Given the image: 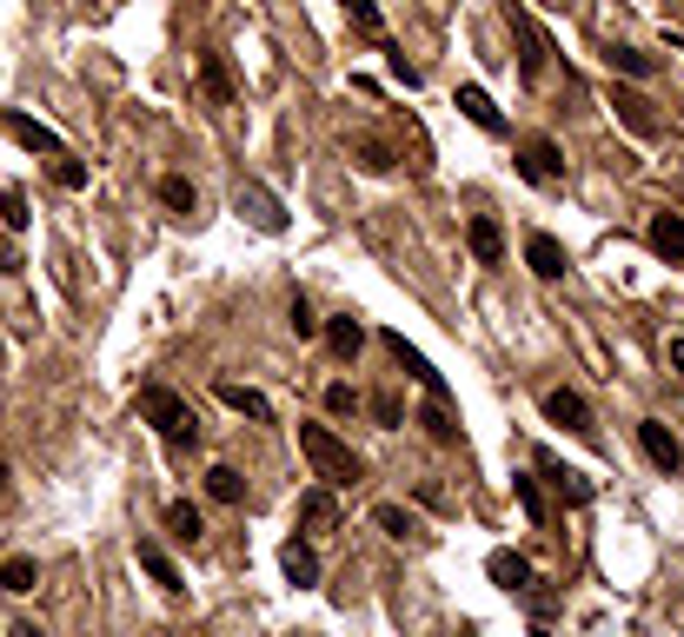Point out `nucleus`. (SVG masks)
I'll use <instances>...</instances> for the list:
<instances>
[{
	"instance_id": "f257e3e1",
	"label": "nucleus",
	"mask_w": 684,
	"mask_h": 637,
	"mask_svg": "<svg viewBox=\"0 0 684 637\" xmlns=\"http://www.w3.org/2000/svg\"><path fill=\"white\" fill-rule=\"evenodd\" d=\"M133 412L166 439V452H186V445H200V425H193V405L173 392V386H140V399H133Z\"/></svg>"
},
{
	"instance_id": "f03ea898",
	"label": "nucleus",
	"mask_w": 684,
	"mask_h": 637,
	"mask_svg": "<svg viewBox=\"0 0 684 637\" xmlns=\"http://www.w3.org/2000/svg\"><path fill=\"white\" fill-rule=\"evenodd\" d=\"M299 452H306V465L319 472V485H359V479H366V459H359L333 425H299Z\"/></svg>"
},
{
	"instance_id": "7ed1b4c3",
	"label": "nucleus",
	"mask_w": 684,
	"mask_h": 637,
	"mask_svg": "<svg viewBox=\"0 0 684 637\" xmlns=\"http://www.w3.org/2000/svg\"><path fill=\"white\" fill-rule=\"evenodd\" d=\"M506 20H512V40H519V80L539 86V80H545V60H552V40H545V27L532 20L525 0H506Z\"/></svg>"
},
{
	"instance_id": "20e7f679",
	"label": "nucleus",
	"mask_w": 684,
	"mask_h": 637,
	"mask_svg": "<svg viewBox=\"0 0 684 637\" xmlns=\"http://www.w3.org/2000/svg\"><path fill=\"white\" fill-rule=\"evenodd\" d=\"M639 452H645L665 479H678L684 472V445H678V432H672L665 419H639Z\"/></svg>"
},
{
	"instance_id": "39448f33",
	"label": "nucleus",
	"mask_w": 684,
	"mask_h": 637,
	"mask_svg": "<svg viewBox=\"0 0 684 637\" xmlns=\"http://www.w3.org/2000/svg\"><path fill=\"white\" fill-rule=\"evenodd\" d=\"M0 133H7L13 146H27V153H47V160H53V153H67V146H60V133H53V126H40V120H33V113H20V106H0Z\"/></svg>"
},
{
	"instance_id": "423d86ee",
	"label": "nucleus",
	"mask_w": 684,
	"mask_h": 637,
	"mask_svg": "<svg viewBox=\"0 0 684 637\" xmlns=\"http://www.w3.org/2000/svg\"><path fill=\"white\" fill-rule=\"evenodd\" d=\"M233 213H239V219H253V226H259V233H273V239L286 233V206H279L266 186H239V193H233Z\"/></svg>"
},
{
	"instance_id": "0eeeda50",
	"label": "nucleus",
	"mask_w": 684,
	"mask_h": 637,
	"mask_svg": "<svg viewBox=\"0 0 684 637\" xmlns=\"http://www.w3.org/2000/svg\"><path fill=\"white\" fill-rule=\"evenodd\" d=\"M545 419H552V425H565V432H579V439H592V432H599V425H592L585 392H572V386H552V392H545Z\"/></svg>"
},
{
	"instance_id": "6e6552de",
	"label": "nucleus",
	"mask_w": 684,
	"mask_h": 637,
	"mask_svg": "<svg viewBox=\"0 0 684 637\" xmlns=\"http://www.w3.org/2000/svg\"><path fill=\"white\" fill-rule=\"evenodd\" d=\"M519 173H525L532 186H559V179H565V153H559L552 140H525V146H519Z\"/></svg>"
},
{
	"instance_id": "1a4fd4ad",
	"label": "nucleus",
	"mask_w": 684,
	"mask_h": 637,
	"mask_svg": "<svg viewBox=\"0 0 684 637\" xmlns=\"http://www.w3.org/2000/svg\"><path fill=\"white\" fill-rule=\"evenodd\" d=\"M612 113H619L639 140H659V133H665V120L652 113V100H645V93H632V86H612Z\"/></svg>"
},
{
	"instance_id": "9d476101",
	"label": "nucleus",
	"mask_w": 684,
	"mask_h": 637,
	"mask_svg": "<svg viewBox=\"0 0 684 637\" xmlns=\"http://www.w3.org/2000/svg\"><path fill=\"white\" fill-rule=\"evenodd\" d=\"M386 352H392V359L406 366V379H419V386H426L432 399H446V372H432V359H426L419 346H406V332H386Z\"/></svg>"
},
{
	"instance_id": "9b49d317",
	"label": "nucleus",
	"mask_w": 684,
	"mask_h": 637,
	"mask_svg": "<svg viewBox=\"0 0 684 637\" xmlns=\"http://www.w3.org/2000/svg\"><path fill=\"white\" fill-rule=\"evenodd\" d=\"M539 472L552 479V492H559V505H572V512L599 499V485H592L585 472H572V465H559V459H545V452H539Z\"/></svg>"
},
{
	"instance_id": "f8f14e48",
	"label": "nucleus",
	"mask_w": 684,
	"mask_h": 637,
	"mask_svg": "<svg viewBox=\"0 0 684 637\" xmlns=\"http://www.w3.org/2000/svg\"><path fill=\"white\" fill-rule=\"evenodd\" d=\"M299 532H306V538H319V532H339V499H333V485H313V492H299Z\"/></svg>"
},
{
	"instance_id": "ddd939ff",
	"label": "nucleus",
	"mask_w": 684,
	"mask_h": 637,
	"mask_svg": "<svg viewBox=\"0 0 684 637\" xmlns=\"http://www.w3.org/2000/svg\"><path fill=\"white\" fill-rule=\"evenodd\" d=\"M466 246H472L479 266H499V259H506V226H499L492 213H472V219H466Z\"/></svg>"
},
{
	"instance_id": "4468645a",
	"label": "nucleus",
	"mask_w": 684,
	"mask_h": 637,
	"mask_svg": "<svg viewBox=\"0 0 684 637\" xmlns=\"http://www.w3.org/2000/svg\"><path fill=\"white\" fill-rule=\"evenodd\" d=\"M279 572H286L299 592H306V585H319V552H313V538H306V532L279 545Z\"/></svg>"
},
{
	"instance_id": "2eb2a0df",
	"label": "nucleus",
	"mask_w": 684,
	"mask_h": 637,
	"mask_svg": "<svg viewBox=\"0 0 684 637\" xmlns=\"http://www.w3.org/2000/svg\"><path fill=\"white\" fill-rule=\"evenodd\" d=\"M486 578H492L499 592H532V585H539L532 558H519V552H492V558H486Z\"/></svg>"
},
{
	"instance_id": "dca6fc26",
	"label": "nucleus",
	"mask_w": 684,
	"mask_h": 637,
	"mask_svg": "<svg viewBox=\"0 0 684 637\" xmlns=\"http://www.w3.org/2000/svg\"><path fill=\"white\" fill-rule=\"evenodd\" d=\"M645 246H652L665 266H684V219H678V213H652V226H645Z\"/></svg>"
},
{
	"instance_id": "f3484780",
	"label": "nucleus",
	"mask_w": 684,
	"mask_h": 637,
	"mask_svg": "<svg viewBox=\"0 0 684 637\" xmlns=\"http://www.w3.org/2000/svg\"><path fill=\"white\" fill-rule=\"evenodd\" d=\"M452 106H459V113H466V120H472V126H479V133H506V113H499V106H492V93H486V86H472V80H466V86H459V100H452Z\"/></svg>"
},
{
	"instance_id": "a211bd4d",
	"label": "nucleus",
	"mask_w": 684,
	"mask_h": 637,
	"mask_svg": "<svg viewBox=\"0 0 684 637\" xmlns=\"http://www.w3.org/2000/svg\"><path fill=\"white\" fill-rule=\"evenodd\" d=\"M319 332H326L333 359H359V346H366V326H359V312H333V319H319Z\"/></svg>"
},
{
	"instance_id": "6ab92c4d",
	"label": "nucleus",
	"mask_w": 684,
	"mask_h": 637,
	"mask_svg": "<svg viewBox=\"0 0 684 637\" xmlns=\"http://www.w3.org/2000/svg\"><path fill=\"white\" fill-rule=\"evenodd\" d=\"M213 399H220V405H233V412H246L253 425H273V399H266V392H253V386L220 379V386H213Z\"/></svg>"
},
{
	"instance_id": "aec40b11",
	"label": "nucleus",
	"mask_w": 684,
	"mask_h": 637,
	"mask_svg": "<svg viewBox=\"0 0 684 637\" xmlns=\"http://www.w3.org/2000/svg\"><path fill=\"white\" fill-rule=\"evenodd\" d=\"M525 266H532L539 279H559L572 259H565V246H559L552 233H525Z\"/></svg>"
},
{
	"instance_id": "412c9836",
	"label": "nucleus",
	"mask_w": 684,
	"mask_h": 637,
	"mask_svg": "<svg viewBox=\"0 0 684 637\" xmlns=\"http://www.w3.org/2000/svg\"><path fill=\"white\" fill-rule=\"evenodd\" d=\"M140 572H146L166 598H180V592H186V585H180V565H173V558H166V545H153V538H140Z\"/></svg>"
},
{
	"instance_id": "4be33fe9",
	"label": "nucleus",
	"mask_w": 684,
	"mask_h": 637,
	"mask_svg": "<svg viewBox=\"0 0 684 637\" xmlns=\"http://www.w3.org/2000/svg\"><path fill=\"white\" fill-rule=\"evenodd\" d=\"M200 93H206L213 106H233V66H226L220 53H200Z\"/></svg>"
},
{
	"instance_id": "5701e85b",
	"label": "nucleus",
	"mask_w": 684,
	"mask_h": 637,
	"mask_svg": "<svg viewBox=\"0 0 684 637\" xmlns=\"http://www.w3.org/2000/svg\"><path fill=\"white\" fill-rule=\"evenodd\" d=\"M166 532H173L180 545H200V532H206V512H200L193 499H173V505H166Z\"/></svg>"
},
{
	"instance_id": "b1692460",
	"label": "nucleus",
	"mask_w": 684,
	"mask_h": 637,
	"mask_svg": "<svg viewBox=\"0 0 684 637\" xmlns=\"http://www.w3.org/2000/svg\"><path fill=\"white\" fill-rule=\"evenodd\" d=\"M206 499H213V505H239V499H246V479H239L233 465H213V472H206Z\"/></svg>"
},
{
	"instance_id": "393cba45",
	"label": "nucleus",
	"mask_w": 684,
	"mask_h": 637,
	"mask_svg": "<svg viewBox=\"0 0 684 637\" xmlns=\"http://www.w3.org/2000/svg\"><path fill=\"white\" fill-rule=\"evenodd\" d=\"M33 585H40V565H33V558H0V592L27 598Z\"/></svg>"
},
{
	"instance_id": "a878e982",
	"label": "nucleus",
	"mask_w": 684,
	"mask_h": 637,
	"mask_svg": "<svg viewBox=\"0 0 684 637\" xmlns=\"http://www.w3.org/2000/svg\"><path fill=\"white\" fill-rule=\"evenodd\" d=\"M47 179H53L60 193H80V186H86V160H73V153H53V160H47Z\"/></svg>"
},
{
	"instance_id": "bb28decb",
	"label": "nucleus",
	"mask_w": 684,
	"mask_h": 637,
	"mask_svg": "<svg viewBox=\"0 0 684 637\" xmlns=\"http://www.w3.org/2000/svg\"><path fill=\"white\" fill-rule=\"evenodd\" d=\"M160 206H166V213H193V206H200L193 179H186V173H166V179H160Z\"/></svg>"
},
{
	"instance_id": "cd10ccee",
	"label": "nucleus",
	"mask_w": 684,
	"mask_h": 637,
	"mask_svg": "<svg viewBox=\"0 0 684 637\" xmlns=\"http://www.w3.org/2000/svg\"><path fill=\"white\" fill-rule=\"evenodd\" d=\"M419 425H426L439 445H459V419H452V405H446V399H432V405L419 412Z\"/></svg>"
},
{
	"instance_id": "c85d7f7f",
	"label": "nucleus",
	"mask_w": 684,
	"mask_h": 637,
	"mask_svg": "<svg viewBox=\"0 0 684 637\" xmlns=\"http://www.w3.org/2000/svg\"><path fill=\"white\" fill-rule=\"evenodd\" d=\"M286 326H293L299 339H319V312H313V299H306V292H293V306H286Z\"/></svg>"
},
{
	"instance_id": "c756f323",
	"label": "nucleus",
	"mask_w": 684,
	"mask_h": 637,
	"mask_svg": "<svg viewBox=\"0 0 684 637\" xmlns=\"http://www.w3.org/2000/svg\"><path fill=\"white\" fill-rule=\"evenodd\" d=\"M512 499L525 505V518H532V525H545V492H539V479H525V472H519V479H512Z\"/></svg>"
},
{
	"instance_id": "7c9ffc66",
	"label": "nucleus",
	"mask_w": 684,
	"mask_h": 637,
	"mask_svg": "<svg viewBox=\"0 0 684 637\" xmlns=\"http://www.w3.org/2000/svg\"><path fill=\"white\" fill-rule=\"evenodd\" d=\"M339 7H346V20H353L359 33H372V40L386 33V20H379V0H339Z\"/></svg>"
},
{
	"instance_id": "2f4dec72",
	"label": "nucleus",
	"mask_w": 684,
	"mask_h": 637,
	"mask_svg": "<svg viewBox=\"0 0 684 637\" xmlns=\"http://www.w3.org/2000/svg\"><path fill=\"white\" fill-rule=\"evenodd\" d=\"M612 66L625 80H652V53H639V47H612Z\"/></svg>"
},
{
	"instance_id": "473e14b6",
	"label": "nucleus",
	"mask_w": 684,
	"mask_h": 637,
	"mask_svg": "<svg viewBox=\"0 0 684 637\" xmlns=\"http://www.w3.org/2000/svg\"><path fill=\"white\" fill-rule=\"evenodd\" d=\"M0 219H7L13 233H27V219H33V213H27V193H20V186H7V193H0Z\"/></svg>"
},
{
	"instance_id": "72a5a7b5",
	"label": "nucleus",
	"mask_w": 684,
	"mask_h": 637,
	"mask_svg": "<svg viewBox=\"0 0 684 637\" xmlns=\"http://www.w3.org/2000/svg\"><path fill=\"white\" fill-rule=\"evenodd\" d=\"M372 419H379V432H399V425H406V412H399V399H392V392H379V399H372Z\"/></svg>"
},
{
	"instance_id": "f704fd0d",
	"label": "nucleus",
	"mask_w": 684,
	"mask_h": 637,
	"mask_svg": "<svg viewBox=\"0 0 684 637\" xmlns=\"http://www.w3.org/2000/svg\"><path fill=\"white\" fill-rule=\"evenodd\" d=\"M386 66H392V80H399V86H406V93H412V86H419V66H412V60H406V53H399V47H386Z\"/></svg>"
},
{
	"instance_id": "c9c22d12",
	"label": "nucleus",
	"mask_w": 684,
	"mask_h": 637,
	"mask_svg": "<svg viewBox=\"0 0 684 637\" xmlns=\"http://www.w3.org/2000/svg\"><path fill=\"white\" fill-rule=\"evenodd\" d=\"M372 518H379V532H386V538H406V532H412V518H406L399 505H379Z\"/></svg>"
},
{
	"instance_id": "e433bc0d",
	"label": "nucleus",
	"mask_w": 684,
	"mask_h": 637,
	"mask_svg": "<svg viewBox=\"0 0 684 637\" xmlns=\"http://www.w3.org/2000/svg\"><path fill=\"white\" fill-rule=\"evenodd\" d=\"M359 166H366V173H392V153H386V146H359Z\"/></svg>"
},
{
	"instance_id": "4c0bfd02",
	"label": "nucleus",
	"mask_w": 684,
	"mask_h": 637,
	"mask_svg": "<svg viewBox=\"0 0 684 637\" xmlns=\"http://www.w3.org/2000/svg\"><path fill=\"white\" fill-rule=\"evenodd\" d=\"M326 412H359V399H353V386H326Z\"/></svg>"
},
{
	"instance_id": "58836bf2",
	"label": "nucleus",
	"mask_w": 684,
	"mask_h": 637,
	"mask_svg": "<svg viewBox=\"0 0 684 637\" xmlns=\"http://www.w3.org/2000/svg\"><path fill=\"white\" fill-rule=\"evenodd\" d=\"M672 372H678V386H684V339H672Z\"/></svg>"
},
{
	"instance_id": "ea45409f",
	"label": "nucleus",
	"mask_w": 684,
	"mask_h": 637,
	"mask_svg": "<svg viewBox=\"0 0 684 637\" xmlns=\"http://www.w3.org/2000/svg\"><path fill=\"white\" fill-rule=\"evenodd\" d=\"M7 637H47V631H40V625H13Z\"/></svg>"
},
{
	"instance_id": "a19ab883",
	"label": "nucleus",
	"mask_w": 684,
	"mask_h": 637,
	"mask_svg": "<svg viewBox=\"0 0 684 637\" xmlns=\"http://www.w3.org/2000/svg\"><path fill=\"white\" fill-rule=\"evenodd\" d=\"M7 479H13V472H7V459H0V492H7Z\"/></svg>"
},
{
	"instance_id": "79ce46f5",
	"label": "nucleus",
	"mask_w": 684,
	"mask_h": 637,
	"mask_svg": "<svg viewBox=\"0 0 684 637\" xmlns=\"http://www.w3.org/2000/svg\"><path fill=\"white\" fill-rule=\"evenodd\" d=\"M459 637H479V631H459Z\"/></svg>"
}]
</instances>
